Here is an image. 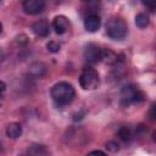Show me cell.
<instances>
[{
	"label": "cell",
	"instance_id": "1",
	"mask_svg": "<svg viewBox=\"0 0 156 156\" xmlns=\"http://www.w3.org/2000/svg\"><path fill=\"white\" fill-rule=\"evenodd\" d=\"M76 90L72 84L68 82H58L51 88V98L52 100L61 106L68 105L74 99Z\"/></svg>",
	"mask_w": 156,
	"mask_h": 156
},
{
	"label": "cell",
	"instance_id": "2",
	"mask_svg": "<svg viewBox=\"0 0 156 156\" xmlns=\"http://www.w3.org/2000/svg\"><path fill=\"white\" fill-rule=\"evenodd\" d=\"M106 34L113 40H122L128 33V26L121 17H112L106 23Z\"/></svg>",
	"mask_w": 156,
	"mask_h": 156
},
{
	"label": "cell",
	"instance_id": "3",
	"mask_svg": "<svg viewBox=\"0 0 156 156\" xmlns=\"http://www.w3.org/2000/svg\"><path fill=\"white\" fill-rule=\"evenodd\" d=\"M79 84L84 90H94L100 84L99 73L95 68L85 67L79 76Z\"/></svg>",
	"mask_w": 156,
	"mask_h": 156
},
{
	"label": "cell",
	"instance_id": "4",
	"mask_svg": "<svg viewBox=\"0 0 156 156\" xmlns=\"http://www.w3.org/2000/svg\"><path fill=\"white\" fill-rule=\"evenodd\" d=\"M144 99H145L144 93L136 85H133V84L126 85L121 91V104L124 106L141 102L144 101Z\"/></svg>",
	"mask_w": 156,
	"mask_h": 156
},
{
	"label": "cell",
	"instance_id": "5",
	"mask_svg": "<svg viewBox=\"0 0 156 156\" xmlns=\"http://www.w3.org/2000/svg\"><path fill=\"white\" fill-rule=\"evenodd\" d=\"M101 50L100 46L95 43H89L84 49V58L88 63L95 65L101 61Z\"/></svg>",
	"mask_w": 156,
	"mask_h": 156
},
{
	"label": "cell",
	"instance_id": "6",
	"mask_svg": "<svg viewBox=\"0 0 156 156\" xmlns=\"http://www.w3.org/2000/svg\"><path fill=\"white\" fill-rule=\"evenodd\" d=\"M23 10L28 15H38L41 13L45 9V1L43 0H26L22 4Z\"/></svg>",
	"mask_w": 156,
	"mask_h": 156
},
{
	"label": "cell",
	"instance_id": "7",
	"mask_svg": "<svg viewBox=\"0 0 156 156\" xmlns=\"http://www.w3.org/2000/svg\"><path fill=\"white\" fill-rule=\"evenodd\" d=\"M32 30L34 32L35 35H38L40 38H45L50 33V24L45 18H43L32 24Z\"/></svg>",
	"mask_w": 156,
	"mask_h": 156
},
{
	"label": "cell",
	"instance_id": "8",
	"mask_svg": "<svg viewBox=\"0 0 156 156\" xmlns=\"http://www.w3.org/2000/svg\"><path fill=\"white\" fill-rule=\"evenodd\" d=\"M52 28L55 29L56 34H63L68 30L69 28V21L66 16L63 15H58L54 18L52 21Z\"/></svg>",
	"mask_w": 156,
	"mask_h": 156
},
{
	"label": "cell",
	"instance_id": "9",
	"mask_svg": "<svg viewBox=\"0 0 156 156\" xmlns=\"http://www.w3.org/2000/svg\"><path fill=\"white\" fill-rule=\"evenodd\" d=\"M100 24H101V20L100 17L96 15V13H90L85 17L84 20V27L88 32H96L99 28H100Z\"/></svg>",
	"mask_w": 156,
	"mask_h": 156
},
{
	"label": "cell",
	"instance_id": "10",
	"mask_svg": "<svg viewBox=\"0 0 156 156\" xmlns=\"http://www.w3.org/2000/svg\"><path fill=\"white\" fill-rule=\"evenodd\" d=\"M29 73L35 78H41L46 73V66L43 62H34L29 66Z\"/></svg>",
	"mask_w": 156,
	"mask_h": 156
},
{
	"label": "cell",
	"instance_id": "11",
	"mask_svg": "<svg viewBox=\"0 0 156 156\" xmlns=\"http://www.w3.org/2000/svg\"><path fill=\"white\" fill-rule=\"evenodd\" d=\"M118 55L116 52H113L110 49H105L101 50V61H104L106 65H115L118 62Z\"/></svg>",
	"mask_w": 156,
	"mask_h": 156
},
{
	"label": "cell",
	"instance_id": "12",
	"mask_svg": "<svg viewBox=\"0 0 156 156\" xmlns=\"http://www.w3.org/2000/svg\"><path fill=\"white\" fill-rule=\"evenodd\" d=\"M6 134L10 138H13V139L20 138L22 135V127H21V124L20 123H16V122L10 123L9 127H7V129H6Z\"/></svg>",
	"mask_w": 156,
	"mask_h": 156
},
{
	"label": "cell",
	"instance_id": "13",
	"mask_svg": "<svg viewBox=\"0 0 156 156\" xmlns=\"http://www.w3.org/2000/svg\"><path fill=\"white\" fill-rule=\"evenodd\" d=\"M28 151H29L30 156H49V151H48L46 146L40 145V144H33Z\"/></svg>",
	"mask_w": 156,
	"mask_h": 156
},
{
	"label": "cell",
	"instance_id": "14",
	"mask_svg": "<svg viewBox=\"0 0 156 156\" xmlns=\"http://www.w3.org/2000/svg\"><path fill=\"white\" fill-rule=\"evenodd\" d=\"M118 136H119L123 141L128 143V141H130V140L133 139L134 134H133V132H132V129H130L129 127H121L119 130H118Z\"/></svg>",
	"mask_w": 156,
	"mask_h": 156
},
{
	"label": "cell",
	"instance_id": "15",
	"mask_svg": "<svg viewBox=\"0 0 156 156\" xmlns=\"http://www.w3.org/2000/svg\"><path fill=\"white\" fill-rule=\"evenodd\" d=\"M149 23H150V20H149V16L146 13L140 12V13H138L135 16V24H136V27L145 28V27L149 26Z\"/></svg>",
	"mask_w": 156,
	"mask_h": 156
},
{
	"label": "cell",
	"instance_id": "16",
	"mask_svg": "<svg viewBox=\"0 0 156 156\" xmlns=\"http://www.w3.org/2000/svg\"><path fill=\"white\" fill-rule=\"evenodd\" d=\"M46 48H48V50H49L50 52H52V54H55V52H58V51H60V44H58V43H56L55 40L49 41V43L46 44Z\"/></svg>",
	"mask_w": 156,
	"mask_h": 156
},
{
	"label": "cell",
	"instance_id": "17",
	"mask_svg": "<svg viewBox=\"0 0 156 156\" xmlns=\"http://www.w3.org/2000/svg\"><path fill=\"white\" fill-rule=\"evenodd\" d=\"M106 147H107V150H110L111 152H116V151H118L119 145H118V143H117V141L111 140V141H108V143L106 144Z\"/></svg>",
	"mask_w": 156,
	"mask_h": 156
},
{
	"label": "cell",
	"instance_id": "18",
	"mask_svg": "<svg viewBox=\"0 0 156 156\" xmlns=\"http://www.w3.org/2000/svg\"><path fill=\"white\" fill-rule=\"evenodd\" d=\"M87 156H107V155L104 151H101V150H94V151L89 152Z\"/></svg>",
	"mask_w": 156,
	"mask_h": 156
},
{
	"label": "cell",
	"instance_id": "19",
	"mask_svg": "<svg viewBox=\"0 0 156 156\" xmlns=\"http://www.w3.org/2000/svg\"><path fill=\"white\" fill-rule=\"evenodd\" d=\"M154 110H155V104L151 105V110H150V116H151V119H155V113H154Z\"/></svg>",
	"mask_w": 156,
	"mask_h": 156
},
{
	"label": "cell",
	"instance_id": "20",
	"mask_svg": "<svg viewBox=\"0 0 156 156\" xmlns=\"http://www.w3.org/2000/svg\"><path fill=\"white\" fill-rule=\"evenodd\" d=\"M144 6H146V7H147V9H149L151 12H154V11H155V6H154V5H150V4H144Z\"/></svg>",
	"mask_w": 156,
	"mask_h": 156
},
{
	"label": "cell",
	"instance_id": "21",
	"mask_svg": "<svg viewBox=\"0 0 156 156\" xmlns=\"http://www.w3.org/2000/svg\"><path fill=\"white\" fill-rule=\"evenodd\" d=\"M5 88H6L5 83H4V82H0V91H1V93H4V91H5Z\"/></svg>",
	"mask_w": 156,
	"mask_h": 156
},
{
	"label": "cell",
	"instance_id": "22",
	"mask_svg": "<svg viewBox=\"0 0 156 156\" xmlns=\"http://www.w3.org/2000/svg\"><path fill=\"white\" fill-rule=\"evenodd\" d=\"M4 58H5V51L0 48V61H2Z\"/></svg>",
	"mask_w": 156,
	"mask_h": 156
},
{
	"label": "cell",
	"instance_id": "23",
	"mask_svg": "<svg viewBox=\"0 0 156 156\" xmlns=\"http://www.w3.org/2000/svg\"><path fill=\"white\" fill-rule=\"evenodd\" d=\"M1 104H2V93L0 91V106H1Z\"/></svg>",
	"mask_w": 156,
	"mask_h": 156
},
{
	"label": "cell",
	"instance_id": "24",
	"mask_svg": "<svg viewBox=\"0 0 156 156\" xmlns=\"http://www.w3.org/2000/svg\"><path fill=\"white\" fill-rule=\"evenodd\" d=\"M4 151V146H2V144L0 143V152H2Z\"/></svg>",
	"mask_w": 156,
	"mask_h": 156
},
{
	"label": "cell",
	"instance_id": "25",
	"mask_svg": "<svg viewBox=\"0 0 156 156\" xmlns=\"http://www.w3.org/2000/svg\"><path fill=\"white\" fill-rule=\"evenodd\" d=\"M1 32H2V24L0 23V34H1Z\"/></svg>",
	"mask_w": 156,
	"mask_h": 156
},
{
	"label": "cell",
	"instance_id": "26",
	"mask_svg": "<svg viewBox=\"0 0 156 156\" xmlns=\"http://www.w3.org/2000/svg\"><path fill=\"white\" fill-rule=\"evenodd\" d=\"M23 156H30V155H23Z\"/></svg>",
	"mask_w": 156,
	"mask_h": 156
}]
</instances>
